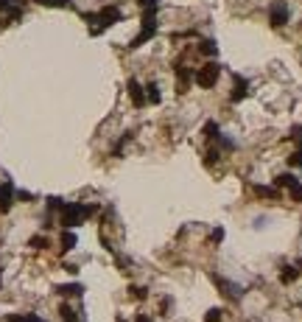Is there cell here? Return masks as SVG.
<instances>
[{
  "instance_id": "obj_16",
  "label": "cell",
  "mask_w": 302,
  "mask_h": 322,
  "mask_svg": "<svg viewBox=\"0 0 302 322\" xmlns=\"http://www.w3.org/2000/svg\"><path fill=\"white\" fill-rule=\"evenodd\" d=\"M221 317H224V311H221V308H210L207 317H204V322H221Z\"/></svg>"
},
{
  "instance_id": "obj_19",
  "label": "cell",
  "mask_w": 302,
  "mask_h": 322,
  "mask_svg": "<svg viewBox=\"0 0 302 322\" xmlns=\"http://www.w3.org/2000/svg\"><path fill=\"white\" fill-rule=\"evenodd\" d=\"M288 193H291L294 202H302V185H300V182L294 185V188H288Z\"/></svg>"
},
{
  "instance_id": "obj_20",
  "label": "cell",
  "mask_w": 302,
  "mask_h": 322,
  "mask_svg": "<svg viewBox=\"0 0 302 322\" xmlns=\"http://www.w3.org/2000/svg\"><path fill=\"white\" fill-rule=\"evenodd\" d=\"M28 244L34 247V250H45V244H48V241H45L42 235H34V238H31V241H28Z\"/></svg>"
},
{
  "instance_id": "obj_26",
  "label": "cell",
  "mask_w": 302,
  "mask_h": 322,
  "mask_svg": "<svg viewBox=\"0 0 302 322\" xmlns=\"http://www.w3.org/2000/svg\"><path fill=\"white\" fill-rule=\"evenodd\" d=\"M26 322H45L42 317H36V314H26Z\"/></svg>"
},
{
  "instance_id": "obj_3",
  "label": "cell",
  "mask_w": 302,
  "mask_h": 322,
  "mask_svg": "<svg viewBox=\"0 0 302 322\" xmlns=\"http://www.w3.org/2000/svg\"><path fill=\"white\" fill-rule=\"evenodd\" d=\"M218 76H221V68H218L216 62H207V65H201V68L193 73V81H196L199 87L210 90V87H216Z\"/></svg>"
},
{
  "instance_id": "obj_10",
  "label": "cell",
  "mask_w": 302,
  "mask_h": 322,
  "mask_svg": "<svg viewBox=\"0 0 302 322\" xmlns=\"http://www.w3.org/2000/svg\"><path fill=\"white\" fill-rule=\"evenodd\" d=\"M56 291H59V294H65V297H70V294H81L84 288L78 286V283H67V286H59Z\"/></svg>"
},
{
  "instance_id": "obj_13",
  "label": "cell",
  "mask_w": 302,
  "mask_h": 322,
  "mask_svg": "<svg viewBox=\"0 0 302 322\" xmlns=\"http://www.w3.org/2000/svg\"><path fill=\"white\" fill-rule=\"evenodd\" d=\"M297 275H300V272L294 269V266H285V269L280 272V280H283V283H294V280H297Z\"/></svg>"
},
{
  "instance_id": "obj_22",
  "label": "cell",
  "mask_w": 302,
  "mask_h": 322,
  "mask_svg": "<svg viewBox=\"0 0 302 322\" xmlns=\"http://www.w3.org/2000/svg\"><path fill=\"white\" fill-rule=\"evenodd\" d=\"M48 208H51V210H62V208H65V202L53 196V199H48Z\"/></svg>"
},
{
  "instance_id": "obj_4",
  "label": "cell",
  "mask_w": 302,
  "mask_h": 322,
  "mask_svg": "<svg viewBox=\"0 0 302 322\" xmlns=\"http://www.w3.org/2000/svg\"><path fill=\"white\" fill-rule=\"evenodd\" d=\"M268 23L274 28H283L288 23V6H285V0H274L271 3V9H268Z\"/></svg>"
},
{
  "instance_id": "obj_21",
  "label": "cell",
  "mask_w": 302,
  "mask_h": 322,
  "mask_svg": "<svg viewBox=\"0 0 302 322\" xmlns=\"http://www.w3.org/2000/svg\"><path fill=\"white\" fill-rule=\"evenodd\" d=\"M210 238H213V244H221V241H224V230H221V227H216V230L210 233Z\"/></svg>"
},
{
  "instance_id": "obj_11",
  "label": "cell",
  "mask_w": 302,
  "mask_h": 322,
  "mask_svg": "<svg viewBox=\"0 0 302 322\" xmlns=\"http://www.w3.org/2000/svg\"><path fill=\"white\" fill-rule=\"evenodd\" d=\"M42 6H48V9H70L73 3L70 0H39Z\"/></svg>"
},
{
  "instance_id": "obj_7",
  "label": "cell",
  "mask_w": 302,
  "mask_h": 322,
  "mask_svg": "<svg viewBox=\"0 0 302 322\" xmlns=\"http://www.w3.org/2000/svg\"><path fill=\"white\" fill-rule=\"evenodd\" d=\"M11 199H14V188H11V182H0V210H9Z\"/></svg>"
},
{
  "instance_id": "obj_24",
  "label": "cell",
  "mask_w": 302,
  "mask_h": 322,
  "mask_svg": "<svg viewBox=\"0 0 302 322\" xmlns=\"http://www.w3.org/2000/svg\"><path fill=\"white\" fill-rule=\"evenodd\" d=\"M14 3H17V0H0V11L11 9V6H14Z\"/></svg>"
},
{
  "instance_id": "obj_17",
  "label": "cell",
  "mask_w": 302,
  "mask_h": 322,
  "mask_svg": "<svg viewBox=\"0 0 302 322\" xmlns=\"http://www.w3.org/2000/svg\"><path fill=\"white\" fill-rule=\"evenodd\" d=\"M255 193H258V196H266V199H274V196H277L274 188H263V185H258V188H255Z\"/></svg>"
},
{
  "instance_id": "obj_12",
  "label": "cell",
  "mask_w": 302,
  "mask_h": 322,
  "mask_svg": "<svg viewBox=\"0 0 302 322\" xmlns=\"http://www.w3.org/2000/svg\"><path fill=\"white\" fill-rule=\"evenodd\" d=\"M143 90H146V98L151 104H160V87H157V84H148V87H143Z\"/></svg>"
},
{
  "instance_id": "obj_25",
  "label": "cell",
  "mask_w": 302,
  "mask_h": 322,
  "mask_svg": "<svg viewBox=\"0 0 302 322\" xmlns=\"http://www.w3.org/2000/svg\"><path fill=\"white\" fill-rule=\"evenodd\" d=\"M140 3H143L146 9H157V3H160V0H140Z\"/></svg>"
},
{
  "instance_id": "obj_23",
  "label": "cell",
  "mask_w": 302,
  "mask_h": 322,
  "mask_svg": "<svg viewBox=\"0 0 302 322\" xmlns=\"http://www.w3.org/2000/svg\"><path fill=\"white\" fill-rule=\"evenodd\" d=\"M288 163H291V166H302V151H294V154L288 157Z\"/></svg>"
},
{
  "instance_id": "obj_14",
  "label": "cell",
  "mask_w": 302,
  "mask_h": 322,
  "mask_svg": "<svg viewBox=\"0 0 302 322\" xmlns=\"http://www.w3.org/2000/svg\"><path fill=\"white\" fill-rule=\"evenodd\" d=\"M199 51L204 53V56H213V53H216V51H218V45H216V42H213V39H204V42L199 45Z\"/></svg>"
},
{
  "instance_id": "obj_6",
  "label": "cell",
  "mask_w": 302,
  "mask_h": 322,
  "mask_svg": "<svg viewBox=\"0 0 302 322\" xmlns=\"http://www.w3.org/2000/svg\"><path fill=\"white\" fill-rule=\"evenodd\" d=\"M129 98H132V104H134V107L146 104V93H143V87H140L134 78H129Z\"/></svg>"
},
{
  "instance_id": "obj_15",
  "label": "cell",
  "mask_w": 302,
  "mask_h": 322,
  "mask_svg": "<svg viewBox=\"0 0 302 322\" xmlns=\"http://www.w3.org/2000/svg\"><path fill=\"white\" fill-rule=\"evenodd\" d=\"M59 314H62V320H65V322H76V311H73L70 305H62Z\"/></svg>"
},
{
  "instance_id": "obj_8",
  "label": "cell",
  "mask_w": 302,
  "mask_h": 322,
  "mask_svg": "<svg viewBox=\"0 0 302 322\" xmlns=\"http://www.w3.org/2000/svg\"><path fill=\"white\" fill-rule=\"evenodd\" d=\"M297 182H300V179H297L294 174H280V177L274 179V185H277V188H294Z\"/></svg>"
},
{
  "instance_id": "obj_27",
  "label": "cell",
  "mask_w": 302,
  "mask_h": 322,
  "mask_svg": "<svg viewBox=\"0 0 302 322\" xmlns=\"http://www.w3.org/2000/svg\"><path fill=\"white\" fill-rule=\"evenodd\" d=\"M134 322H151V320H148L146 314H140V317H137V320H134Z\"/></svg>"
},
{
  "instance_id": "obj_9",
  "label": "cell",
  "mask_w": 302,
  "mask_h": 322,
  "mask_svg": "<svg viewBox=\"0 0 302 322\" xmlns=\"http://www.w3.org/2000/svg\"><path fill=\"white\" fill-rule=\"evenodd\" d=\"M73 247H76V233H62V252H70V250H73Z\"/></svg>"
},
{
  "instance_id": "obj_18",
  "label": "cell",
  "mask_w": 302,
  "mask_h": 322,
  "mask_svg": "<svg viewBox=\"0 0 302 322\" xmlns=\"http://www.w3.org/2000/svg\"><path fill=\"white\" fill-rule=\"evenodd\" d=\"M204 135H207V138H221V135H218V123H213V121H210L207 123V126H204Z\"/></svg>"
},
{
  "instance_id": "obj_2",
  "label": "cell",
  "mask_w": 302,
  "mask_h": 322,
  "mask_svg": "<svg viewBox=\"0 0 302 322\" xmlns=\"http://www.w3.org/2000/svg\"><path fill=\"white\" fill-rule=\"evenodd\" d=\"M93 216V208H87V205H78V202H73V205H65L62 208V227H76L81 224L84 218Z\"/></svg>"
},
{
  "instance_id": "obj_1",
  "label": "cell",
  "mask_w": 302,
  "mask_h": 322,
  "mask_svg": "<svg viewBox=\"0 0 302 322\" xmlns=\"http://www.w3.org/2000/svg\"><path fill=\"white\" fill-rule=\"evenodd\" d=\"M84 20L98 23V26H93L90 31H93V34H101V28L112 26V23H121V9H118V6H104L98 14H84Z\"/></svg>"
},
{
  "instance_id": "obj_5",
  "label": "cell",
  "mask_w": 302,
  "mask_h": 322,
  "mask_svg": "<svg viewBox=\"0 0 302 322\" xmlns=\"http://www.w3.org/2000/svg\"><path fill=\"white\" fill-rule=\"evenodd\" d=\"M246 93H249L246 78L235 76V87H233V96H230V101H233V104H238V101H243V98H246Z\"/></svg>"
}]
</instances>
